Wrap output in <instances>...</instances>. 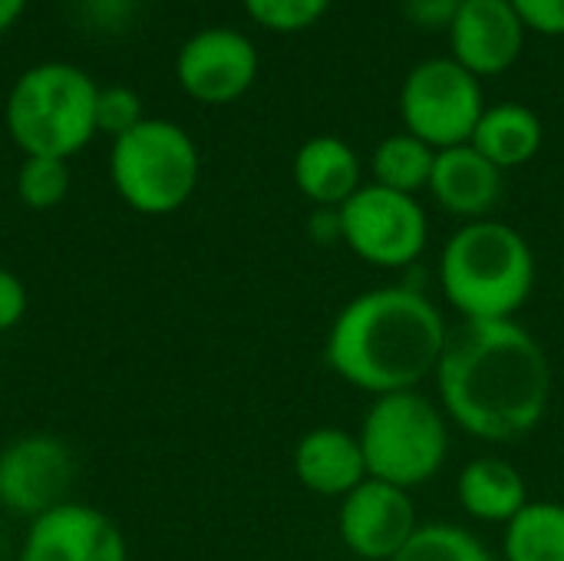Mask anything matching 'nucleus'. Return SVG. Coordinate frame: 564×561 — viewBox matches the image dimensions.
Masks as SVG:
<instances>
[{"label":"nucleus","mask_w":564,"mask_h":561,"mask_svg":"<svg viewBox=\"0 0 564 561\" xmlns=\"http://www.w3.org/2000/svg\"><path fill=\"white\" fill-rule=\"evenodd\" d=\"M357 440L370 479L400 489L430 483L449 456L446 413L420 390L373 397Z\"/></svg>","instance_id":"obj_5"},{"label":"nucleus","mask_w":564,"mask_h":561,"mask_svg":"<svg viewBox=\"0 0 564 561\" xmlns=\"http://www.w3.org/2000/svg\"><path fill=\"white\" fill-rule=\"evenodd\" d=\"M449 324L416 288L393 284L357 294L327 331L330 370L373 397L416 390L436 374Z\"/></svg>","instance_id":"obj_2"},{"label":"nucleus","mask_w":564,"mask_h":561,"mask_svg":"<svg viewBox=\"0 0 564 561\" xmlns=\"http://www.w3.org/2000/svg\"><path fill=\"white\" fill-rule=\"evenodd\" d=\"M142 103L135 96V89L129 86H102L99 99H96V132H106L112 139L126 136L129 129H135L142 122Z\"/></svg>","instance_id":"obj_24"},{"label":"nucleus","mask_w":564,"mask_h":561,"mask_svg":"<svg viewBox=\"0 0 564 561\" xmlns=\"http://www.w3.org/2000/svg\"><path fill=\"white\" fill-rule=\"evenodd\" d=\"M109 175L119 198L142 215L178 212L198 185V149L169 119H142L112 139Z\"/></svg>","instance_id":"obj_6"},{"label":"nucleus","mask_w":564,"mask_h":561,"mask_svg":"<svg viewBox=\"0 0 564 561\" xmlns=\"http://www.w3.org/2000/svg\"><path fill=\"white\" fill-rule=\"evenodd\" d=\"M73 479V456L53 436H23L0 453L3 506L17 516L36 519L63 506Z\"/></svg>","instance_id":"obj_12"},{"label":"nucleus","mask_w":564,"mask_h":561,"mask_svg":"<svg viewBox=\"0 0 564 561\" xmlns=\"http://www.w3.org/2000/svg\"><path fill=\"white\" fill-rule=\"evenodd\" d=\"M400 112L406 132L436 152L466 145L486 112L479 76H473L456 60H426L406 76Z\"/></svg>","instance_id":"obj_7"},{"label":"nucleus","mask_w":564,"mask_h":561,"mask_svg":"<svg viewBox=\"0 0 564 561\" xmlns=\"http://www.w3.org/2000/svg\"><path fill=\"white\" fill-rule=\"evenodd\" d=\"M23 7H26V0H0V33L17 23V17L23 13Z\"/></svg>","instance_id":"obj_28"},{"label":"nucleus","mask_w":564,"mask_h":561,"mask_svg":"<svg viewBox=\"0 0 564 561\" xmlns=\"http://www.w3.org/2000/svg\"><path fill=\"white\" fill-rule=\"evenodd\" d=\"M340 241L377 268L413 265L430 238V222L416 195H403L383 185H360L340 208Z\"/></svg>","instance_id":"obj_8"},{"label":"nucleus","mask_w":564,"mask_h":561,"mask_svg":"<svg viewBox=\"0 0 564 561\" xmlns=\"http://www.w3.org/2000/svg\"><path fill=\"white\" fill-rule=\"evenodd\" d=\"M327 7L330 0H245L251 20L278 33H294L317 23L327 13Z\"/></svg>","instance_id":"obj_23"},{"label":"nucleus","mask_w":564,"mask_h":561,"mask_svg":"<svg viewBox=\"0 0 564 561\" xmlns=\"http://www.w3.org/2000/svg\"><path fill=\"white\" fill-rule=\"evenodd\" d=\"M433 162H436L433 145H426L423 139H416L410 132H397V136H387L373 149L370 165H373L377 185L403 192V195H416L420 188H430Z\"/></svg>","instance_id":"obj_20"},{"label":"nucleus","mask_w":564,"mask_h":561,"mask_svg":"<svg viewBox=\"0 0 564 561\" xmlns=\"http://www.w3.org/2000/svg\"><path fill=\"white\" fill-rule=\"evenodd\" d=\"M456 496L473 519L496 526H509L532 503L525 476L502 456H479L466 463L456 483Z\"/></svg>","instance_id":"obj_17"},{"label":"nucleus","mask_w":564,"mask_h":561,"mask_svg":"<svg viewBox=\"0 0 564 561\" xmlns=\"http://www.w3.org/2000/svg\"><path fill=\"white\" fill-rule=\"evenodd\" d=\"M519 13V20L545 36L564 33V0H509Z\"/></svg>","instance_id":"obj_25"},{"label":"nucleus","mask_w":564,"mask_h":561,"mask_svg":"<svg viewBox=\"0 0 564 561\" xmlns=\"http://www.w3.org/2000/svg\"><path fill=\"white\" fill-rule=\"evenodd\" d=\"M430 192L440 202V208H446L449 215L479 222V218H489V212L496 208L502 195V169H496L469 142L440 149L433 162Z\"/></svg>","instance_id":"obj_14"},{"label":"nucleus","mask_w":564,"mask_h":561,"mask_svg":"<svg viewBox=\"0 0 564 561\" xmlns=\"http://www.w3.org/2000/svg\"><path fill=\"white\" fill-rule=\"evenodd\" d=\"M340 542L364 561H393L420 529L410 489L383 479H364L340 499Z\"/></svg>","instance_id":"obj_9"},{"label":"nucleus","mask_w":564,"mask_h":561,"mask_svg":"<svg viewBox=\"0 0 564 561\" xmlns=\"http://www.w3.org/2000/svg\"><path fill=\"white\" fill-rule=\"evenodd\" d=\"M440 288L463 321H512L535 288L532 245L506 222H466L443 245Z\"/></svg>","instance_id":"obj_3"},{"label":"nucleus","mask_w":564,"mask_h":561,"mask_svg":"<svg viewBox=\"0 0 564 561\" xmlns=\"http://www.w3.org/2000/svg\"><path fill=\"white\" fill-rule=\"evenodd\" d=\"M436 387L443 413L469 436L516 443L552 403V364L532 331L512 321H463L449 327Z\"/></svg>","instance_id":"obj_1"},{"label":"nucleus","mask_w":564,"mask_h":561,"mask_svg":"<svg viewBox=\"0 0 564 561\" xmlns=\"http://www.w3.org/2000/svg\"><path fill=\"white\" fill-rule=\"evenodd\" d=\"M294 185L321 208H340L360 188V159L337 136H314L294 155Z\"/></svg>","instance_id":"obj_16"},{"label":"nucleus","mask_w":564,"mask_h":561,"mask_svg":"<svg viewBox=\"0 0 564 561\" xmlns=\"http://www.w3.org/2000/svg\"><path fill=\"white\" fill-rule=\"evenodd\" d=\"M0 506H3V489H0Z\"/></svg>","instance_id":"obj_29"},{"label":"nucleus","mask_w":564,"mask_h":561,"mask_svg":"<svg viewBox=\"0 0 564 561\" xmlns=\"http://www.w3.org/2000/svg\"><path fill=\"white\" fill-rule=\"evenodd\" d=\"M182 89L208 106H225L245 96L258 76L254 43L228 26H212L185 40L175 63Z\"/></svg>","instance_id":"obj_10"},{"label":"nucleus","mask_w":564,"mask_h":561,"mask_svg":"<svg viewBox=\"0 0 564 561\" xmlns=\"http://www.w3.org/2000/svg\"><path fill=\"white\" fill-rule=\"evenodd\" d=\"M23 314H26V284L13 271L0 268V334L17 327Z\"/></svg>","instance_id":"obj_27"},{"label":"nucleus","mask_w":564,"mask_h":561,"mask_svg":"<svg viewBox=\"0 0 564 561\" xmlns=\"http://www.w3.org/2000/svg\"><path fill=\"white\" fill-rule=\"evenodd\" d=\"M506 561H564V503L532 499L502 536Z\"/></svg>","instance_id":"obj_19"},{"label":"nucleus","mask_w":564,"mask_h":561,"mask_svg":"<svg viewBox=\"0 0 564 561\" xmlns=\"http://www.w3.org/2000/svg\"><path fill=\"white\" fill-rule=\"evenodd\" d=\"M463 0H406L403 10L406 17L416 23V26H426V30H440V26H453L456 13H459Z\"/></svg>","instance_id":"obj_26"},{"label":"nucleus","mask_w":564,"mask_h":561,"mask_svg":"<svg viewBox=\"0 0 564 561\" xmlns=\"http://www.w3.org/2000/svg\"><path fill=\"white\" fill-rule=\"evenodd\" d=\"M20 561H129V549L109 516L83 503H63L30 519Z\"/></svg>","instance_id":"obj_11"},{"label":"nucleus","mask_w":564,"mask_h":561,"mask_svg":"<svg viewBox=\"0 0 564 561\" xmlns=\"http://www.w3.org/2000/svg\"><path fill=\"white\" fill-rule=\"evenodd\" d=\"M393 561H492V555L469 529L453 522H433L420 526Z\"/></svg>","instance_id":"obj_21"},{"label":"nucleus","mask_w":564,"mask_h":561,"mask_svg":"<svg viewBox=\"0 0 564 561\" xmlns=\"http://www.w3.org/2000/svg\"><path fill=\"white\" fill-rule=\"evenodd\" d=\"M99 86L73 63L30 66L7 96V132L23 155L66 159L96 136Z\"/></svg>","instance_id":"obj_4"},{"label":"nucleus","mask_w":564,"mask_h":561,"mask_svg":"<svg viewBox=\"0 0 564 561\" xmlns=\"http://www.w3.org/2000/svg\"><path fill=\"white\" fill-rule=\"evenodd\" d=\"M69 162L66 159H46V155H23V165L17 169V195L26 208L46 212L56 208L69 192Z\"/></svg>","instance_id":"obj_22"},{"label":"nucleus","mask_w":564,"mask_h":561,"mask_svg":"<svg viewBox=\"0 0 564 561\" xmlns=\"http://www.w3.org/2000/svg\"><path fill=\"white\" fill-rule=\"evenodd\" d=\"M525 23L509 0H463L453 26V60L473 76H499L522 53Z\"/></svg>","instance_id":"obj_13"},{"label":"nucleus","mask_w":564,"mask_h":561,"mask_svg":"<svg viewBox=\"0 0 564 561\" xmlns=\"http://www.w3.org/2000/svg\"><path fill=\"white\" fill-rule=\"evenodd\" d=\"M294 476L304 489L330 499H344L370 479L360 440L344 427H317L304 433L294 446Z\"/></svg>","instance_id":"obj_15"},{"label":"nucleus","mask_w":564,"mask_h":561,"mask_svg":"<svg viewBox=\"0 0 564 561\" xmlns=\"http://www.w3.org/2000/svg\"><path fill=\"white\" fill-rule=\"evenodd\" d=\"M469 145L479 149L502 172L519 169L542 149V122L529 106L499 103L482 112Z\"/></svg>","instance_id":"obj_18"}]
</instances>
